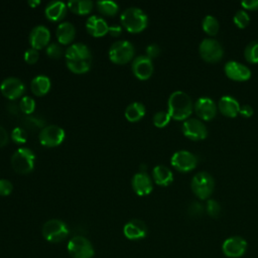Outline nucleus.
<instances>
[{
    "mask_svg": "<svg viewBox=\"0 0 258 258\" xmlns=\"http://www.w3.org/2000/svg\"><path fill=\"white\" fill-rule=\"evenodd\" d=\"M192 101L182 91H174L167 101V112L174 120H186L192 113Z\"/></svg>",
    "mask_w": 258,
    "mask_h": 258,
    "instance_id": "obj_1",
    "label": "nucleus"
},
{
    "mask_svg": "<svg viewBox=\"0 0 258 258\" xmlns=\"http://www.w3.org/2000/svg\"><path fill=\"white\" fill-rule=\"evenodd\" d=\"M120 20L125 29L132 33L142 31L148 23L146 13L142 9L135 6L126 8L121 13Z\"/></svg>",
    "mask_w": 258,
    "mask_h": 258,
    "instance_id": "obj_2",
    "label": "nucleus"
},
{
    "mask_svg": "<svg viewBox=\"0 0 258 258\" xmlns=\"http://www.w3.org/2000/svg\"><path fill=\"white\" fill-rule=\"evenodd\" d=\"M35 154L28 147L17 148L11 156V165L19 173H28L34 167Z\"/></svg>",
    "mask_w": 258,
    "mask_h": 258,
    "instance_id": "obj_3",
    "label": "nucleus"
},
{
    "mask_svg": "<svg viewBox=\"0 0 258 258\" xmlns=\"http://www.w3.org/2000/svg\"><path fill=\"white\" fill-rule=\"evenodd\" d=\"M191 190L201 200H207L213 194L215 187V181L213 176L206 172L201 171L195 174L190 182Z\"/></svg>",
    "mask_w": 258,
    "mask_h": 258,
    "instance_id": "obj_4",
    "label": "nucleus"
},
{
    "mask_svg": "<svg viewBox=\"0 0 258 258\" xmlns=\"http://www.w3.org/2000/svg\"><path fill=\"white\" fill-rule=\"evenodd\" d=\"M69 228L64 222L58 219L46 221L42 226V236L50 243H58L67 238Z\"/></svg>",
    "mask_w": 258,
    "mask_h": 258,
    "instance_id": "obj_5",
    "label": "nucleus"
},
{
    "mask_svg": "<svg viewBox=\"0 0 258 258\" xmlns=\"http://www.w3.org/2000/svg\"><path fill=\"white\" fill-rule=\"evenodd\" d=\"M135 49L134 45L126 39L117 40L109 48V57L115 63H126L133 58Z\"/></svg>",
    "mask_w": 258,
    "mask_h": 258,
    "instance_id": "obj_6",
    "label": "nucleus"
},
{
    "mask_svg": "<svg viewBox=\"0 0 258 258\" xmlns=\"http://www.w3.org/2000/svg\"><path fill=\"white\" fill-rule=\"evenodd\" d=\"M68 251L73 258H92L95 253L91 242L83 236L72 238L68 243Z\"/></svg>",
    "mask_w": 258,
    "mask_h": 258,
    "instance_id": "obj_7",
    "label": "nucleus"
},
{
    "mask_svg": "<svg viewBox=\"0 0 258 258\" xmlns=\"http://www.w3.org/2000/svg\"><path fill=\"white\" fill-rule=\"evenodd\" d=\"M200 55L208 62H217L223 57V47L221 43L214 38H205L199 46Z\"/></svg>",
    "mask_w": 258,
    "mask_h": 258,
    "instance_id": "obj_8",
    "label": "nucleus"
},
{
    "mask_svg": "<svg viewBox=\"0 0 258 258\" xmlns=\"http://www.w3.org/2000/svg\"><path fill=\"white\" fill-rule=\"evenodd\" d=\"M64 130L60 126L51 124L44 126L40 130L38 134V139L42 145L47 147H54L62 142V140L64 139Z\"/></svg>",
    "mask_w": 258,
    "mask_h": 258,
    "instance_id": "obj_9",
    "label": "nucleus"
},
{
    "mask_svg": "<svg viewBox=\"0 0 258 258\" xmlns=\"http://www.w3.org/2000/svg\"><path fill=\"white\" fill-rule=\"evenodd\" d=\"M171 165L181 172H187L196 168L198 164L197 156L187 150H178L170 158Z\"/></svg>",
    "mask_w": 258,
    "mask_h": 258,
    "instance_id": "obj_10",
    "label": "nucleus"
},
{
    "mask_svg": "<svg viewBox=\"0 0 258 258\" xmlns=\"http://www.w3.org/2000/svg\"><path fill=\"white\" fill-rule=\"evenodd\" d=\"M247 242L240 236H233L226 239L222 245L223 253L230 258H239L245 254Z\"/></svg>",
    "mask_w": 258,
    "mask_h": 258,
    "instance_id": "obj_11",
    "label": "nucleus"
},
{
    "mask_svg": "<svg viewBox=\"0 0 258 258\" xmlns=\"http://www.w3.org/2000/svg\"><path fill=\"white\" fill-rule=\"evenodd\" d=\"M181 130L183 135L191 140H202L208 135L206 125L201 120L196 118L186 119L182 124Z\"/></svg>",
    "mask_w": 258,
    "mask_h": 258,
    "instance_id": "obj_12",
    "label": "nucleus"
},
{
    "mask_svg": "<svg viewBox=\"0 0 258 258\" xmlns=\"http://www.w3.org/2000/svg\"><path fill=\"white\" fill-rule=\"evenodd\" d=\"M1 93L10 100H15L22 96L25 91L24 83L16 77H8L0 84Z\"/></svg>",
    "mask_w": 258,
    "mask_h": 258,
    "instance_id": "obj_13",
    "label": "nucleus"
},
{
    "mask_svg": "<svg viewBox=\"0 0 258 258\" xmlns=\"http://www.w3.org/2000/svg\"><path fill=\"white\" fill-rule=\"evenodd\" d=\"M131 68L133 74L139 80H147L153 73L152 59L145 54L135 56Z\"/></svg>",
    "mask_w": 258,
    "mask_h": 258,
    "instance_id": "obj_14",
    "label": "nucleus"
},
{
    "mask_svg": "<svg viewBox=\"0 0 258 258\" xmlns=\"http://www.w3.org/2000/svg\"><path fill=\"white\" fill-rule=\"evenodd\" d=\"M224 71L229 79L238 82L247 81L251 77L250 69L245 64L235 60L228 61L224 67Z\"/></svg>",
    "mask_w": 258,
    "mask_h": 258,
    "instance_id": "obj_15",
    "label": "nucleus"
},
{
    "mask_svg": "<svg viewBox=\"0 0 258 258\" xmlns=\"http://www.w3.org/2000/svg\"><path fill=\"white\" fill-rule=\"evenodd\" d=\"M49 39H50V31L45 25H42V24H38L34 26L31 29L28 36V40L31 47L37 50L46 46Z\"/></svg>",
    "mask_w": 258,
    "mask_h": 258,
    "instance_id": "obj_16",
    "label": "nucleus"
},
{
    "mask_svg": "<svg viewBox=\"0 0 258 258\" xmlns=\"http://www.w3.org/2000/svg\"><path fill=\"white\" fill-rule=\"evenodd\" d=\"M195 112L203 120H212L217 114V105L209 97H201L195 103Z\"/></svg>",
    "mask_w": 258,
    "mask_h": 258,
    "instance_id": "obj_17",
    "label": "nucleus"
},
{
    "mask_svg": "<svg viewBox=\"0 0 258 258\" xmlns=\"http://www.w3.org/2000/svg\"><path fill=\"white\" fill-rule=\"evenodd\" d=\"M123 234L129 240L143 239L147 235V226L143 221L133 219L124 225Z\"/></svg>",
    "mask_w": 258,
    "mask_h": 258,
    "instance_id": "obj_18",
    "label": "nucleus"
},
{
    "mask_svg": "<svg viewBox=\"0 0 258 258\" xmlns=\"http://www.w3.org/2000/svg\"><path fill=\"white\" fill-rule=\"evenodd\" d=\"M131 185L138 196H146L152 191L153 184L151 177L145 171H139L132 176Z\"/></svg>",
    "mask_w": 258,
    "mask_h": 258,
    "instance_id": "obj_19",
    "label": "nucleus"
},
{
    "mask_svg": "<svg viewBox=\"0 0 258 258\" xmlns=\"http://www.w3.org/2000/svg\"><path fill=\"white\" fill-rule=\"evenodd\" d=\"M66 60L92 59V53L87 44L83 42H74L66 48Z\"/></svg>",
    "mask_w": 258,
    "mask_h": 258,
    "instance_id": "obj_20",
    "label": "nucleus"
},
{
    "mask_svg": "<svg viewBox=\"0 0 258 258\" xmlns=\"http://www.w3.org/2000/svg\"><path fill=\"white\" fill-rule=\"evenodd\" d=\"M87 31L96 37L105 35L109 30V24L107 21L98 15H91L86 21Z\"/></svg>",
    "mask_w": 258,
    "mask_h": 258,
    "instance_id": "obj_21",
    "label": "nucleus"
},
{
    "mask_svg": "<svg viewBox=\"0 0 258 258\" xmlns=\"http://www.w3.org/2000/svg\"><path fill=\"white\" fill-rule=\"evenodd\" d=\"M68 6L63 1L52 0L44 8V14L50 21H59L67 13Z\"/></svg>",
    "mask_w": 258,
    "mask_h": 258,
    "instance_id": "obj_22",
    "label": "nucleus"
},
{
    "mask_svg": "<svg viewBox=\"0 0 258 258\" xmlns=\"http://www.w3.org/2000/svg\"><path fill=\"white\" fill-rule=\"evenodd\" d=\"M240 107L241 106H240L239 102L231 96H223L219 100V103H218L219 111L224 116H227L230 118L236 117L239 114Z\"/></svg>",
    "mask_w": 258,
    "mask_h": 258,
    "instance_id": "obj_23",
    "label": "nucleus"
},
{
    "mask_svg": "<svg viewBox=\"0 0 258 258\" xmlns=\"http://www.w3.org/2000/svg\"><path fill=\"white\" fill-rule=\"evenodd\" d=\"M55 34L59 43L68 44L75 38L76 28L73 23L69 21H63L57 25Z\"/></svg>",
    "mask_w": 258,
    "mask_h": 258,
    "instance_id": "obj_24",
    "label": "nucleus"
},
{
    "mask_svg": "<svg viewBox=\"0 0 258 258\" xmlns=\"http://www.w3.org/2000/svg\"><path fill=\"white\" fill-rule=\"evenodd\" d=\"M152 177L158 185L166 186L172 182L173 173L167 166L159 164L154 166V168L152 169Z\"/></svg>",
    "mask_w": 258,
    "mask_h": 258,
    "instance_id": "obj_25",
    "label": "nucleus"
},
{
    "mask_svg": "<svg viewBox=\"0 0 258 258\" xmlns=\"http://www.w3.org/2000/svg\"><path fill=\"white\" fill-rule=\"evenodd\" d=\"M50 85H51V83L47 76L37 75L31 80L30 88H31V91L36 96H42V95H45L49 91Z\"/></svg>",
    "mask_w": 258,
    "mask_h": 258,
    "instance_id": "obj_26",
    "label": "nucleus"
},
{
    "mask_svg": "<svg viewBox=\"0 0 258 258\" xmlns=\"http://www.w3.org/2000/svg\"><path fill=\"white\" fill-rule=\"evenodd\" d=\"M145 115V107L141 102H132L125 109V117L130 122L139 121Z\"/></svg>",
    "mask_w": 258,
    "mask_h": 258,
    "instance_id": "obj_27",
    "label": "nucleus"
},
{
    "mask_svg": "<svg viewBox=\"0 0 258 258\" xmlns=\"http://www.w3.org/2000/svg\"><path fill=\"white\" fill-rule=\"evenodd\" d=\"M68 8L77 14H88L94 7V2L91 0H70L67 3Z\"/></svg>",
    "mask_w": 258,
    "mask_h": 258,
    "instance_id": "obj_28",
    "label": "nucleus"
},
{
    "mask_svg": "<svg viewBox=\"0 0 258 258\" xmlns=\"http://www.w3.org/2000/svg\"><path fill=\"white\" fill-rule=\"evenodd\" d=\"M67 67L70 71L76 74H84L88 72L92 64V59H83V60H66Z\"/></svg>",
    "mask_w": 258,
    "mask_h": 258,
    "instance_id": "obj_29",
    "label": "nucleus"
},
{
    "mask_svg": "<svg viewBox=\"0 0 258 258\" xmlns=\"http://www.w3.org/2000/svg\"><path fill=\"white\" fill-rule=\"evenodd\" d=\"M96 4L98 10L105 15H114L119 9V5L113 0H99Z\"/></svg>",
    "mask_w": 258,
    "mask_h": 258,
    "instance_id": "obj_30",
    "label": "nucleus"
},
{
    "mask_svg": "<svg viewBox=\"0 0 258 258\" xmlns=\"http://www.w3.org/2000/svg\"><path fill=\"white\" fill-rule=\"evenodd\" d=\"M204 31L209 35H216L219 30V21L213 15H206L202 21Z\"/></svg>",
    "mask_w": 258,
    "mask_h": 258,
    "instance_id": "obj_31",
    "label": "nucleus"
},
{
    "mask_svg": "<svg viewBox=\"0 0 258 258\" xmlns=\"http://www.w3.org/2000/svg\"><path fill=\"white\" fill-rule=\"evenodd\" d=\"M244 55L247 61L251 63L258 62V40L252 41L247 44L244 50Z\"/></svg>",
    "mask_w": 258,
    "mask_h": 258,
    "instance_id": "obj_32",
    "label": "nucleus"
},
{
    "mask_svg": "<svg viewBox=\"0 0 258 258\" xmlns=\"http://www.w3.org/2000/svg\"><path fill=\"white\" fill-rule=\"evenodd\" d=\"M170 115L168 114L167 111H158L156 112L154 115H153V118H152V121H153V124L156 126V127H164L166 126L169 121H170Z\"/></svg>",
    "mask_w": 258,
    "mask_h": 258,
    "instance_id": "obj_33",
    "label": "nucleus"
},
{
    "mask_svg": "<svg viewBox=\"0 0 258 258\" xmlns=\"http://www.w3.org/2000/svg\"><path fill=\"white\" fill-rule=\"evenodd\" d=\"M20 110L25 114H30L35 109V101L29 96H23L19 102Z\"/></svg>",
    "mask_w": 258,
    "mask_h": 258,
    "instance_id": "obj_34",
    "label": "nucleus"
},
{
    "mask_svg": "<svg viewBox=\"0 0 258 258\" xmlns=\"http://www.w3.org/2000/svg\"><path fill=\"white\" fill-rule=\"evenodd\" d=\"M233 21L236 24V26H238L239 28H244L249 24L250 17L245 10L241 9L235 13V15L233 17Z\"/></svg>",
    "mask_w": 258,
    "mask_h": 258,
    "instance_id": "obj_35",
    "label": "nucleus"
},
{
    "mask_svg": "<svg viewBox=\"0 0 258 258\" xmlns=\"http://www.w3.org/2000/svg\"><path fill=\"white\" fill-rule=\"evenodd\" d=\"M45 52L51 58H59L63 53V49H62V47L60 46L59 43L50 42L49 44L46 45Z\"/></svg>",
    "mask_w": 258,
    "mask_h": 258,
    "instance_id": "obj_36",
    "label": "nucleus"
},
{
    "mask_svg": "<svg viewBox=\"0 0 258 258\" xmlns=\"http://www.w3.org/2000/svg\"><path fill=\"white\" fill-rule=\"evenodd\" d=\"M206 211H207L208 215L211 216L212 218H217L221 213V206L217 201L210 199L207 202Z\"/></svg>",
    "mask_w": 258,
    "mask_h": 258,
    "instance_id": "obj_37",
    "label": "nucleus"
},
{
    "mask_svg": "<svg viewBox=\"0 0 258 258\" xmlns=\"http://www.w3.org/2000/svg\"><path fill=\"white\" fill-rule=\"evenodd\" d=\"M11 138L15 143L22 144L26 142L27 135L24 129H22L21 127H15L11 132Z\"/></svg>",
    "mask_w": 258,
    "mask_h": 258,
    "instance_id": "obj_38",
    "label": "nucleus"
},
{
    "mask_svg": "<svg viewBox=\"0 0 258 258\" xmlns=\"http://www.w3.org/2000/svg\"><path fill=\"white\" fill-rule=\"evenodd\" d=\"M39 57V52L37 49L33 48V47H29L25 50L24 52V59L26 62L28 63H34L37 61Z\"/></svg>",
    "mask_w": 258,
    "mask_h": 258,
    "instance_id": "obj_39",
    "label": "nucleus"
},
{
    "mask_svg": "<svg viewBox=\"0 0 258 258\" xmlns=\"http://www.w3.org/2000/svg\"><path fill=\"white\" fill-rule=\"evenodd\" d=\"M13 189V184L6 178H0V196H8Z\"/></svg>",
    "mask_w": 258,
    "mask_h": 258,
    "instance_id": "obj_40",
    "label": "nucleus"
},
{
    "mask_svg": "<svg viewBox=\"0 0 258 258\" xmlns=\"http://www.w3.org/2000/svg\"><path fill=\"white\" fill-rule=\"evenodd\" d=\"M159 53H160V47H159L158 44L150 43L149 45H147V47H146V55L148 57H150L152 59L153 57L158 56Z\"/></svg>",
    "mask_w": 258,
    "mask_h": 258,
    "instance_id": "obj_41",
    "label": "nucleus"
},
{
    "mask_svg": "<svg viewBox=\"0 0 258 258\" xmlns=\"http://www.w3.org/2000/svg\"><path fill=\"white\" fill-rule=\"evenodd\" d=\"M188 212L191 216H199L203 213V205L198 202H194L190 204L188 208Z\"/></svg>",
    "mask_w": 258,
    "mask_h": 258,
    "instance_id": "obj_42",
    "label": "nucleus"
},
{
    "mask_svg": "<svg viewBox=\"0 0 258 258\" xmlns=\"http://www.w3.org/2000/svg\"><path fill=\"white\" fill-rule=\"evenodd\" d=\"M241 5L248 10H257L258 9V0H244L241 2Z\"/></svg>",
    "mask_w": 258,
    "mask_h": 258,
    "instance_id": "obj_43",
    "label": "nucleus"
},
{
    "mask_svg": "<svg viewBox=\"0 0 258 258\" xmlns=\"http://www.w3.org/2000/svg\"><path fill=\"white\" fill-rule=\"evenodd\" d=\"M239 114L245 118H249L253 115V108L250 105H243L242 107H240V111Z\"/></svg>",
    "mask_w": 258,
    "mask_h": 258,
    "instance_id": "obj_44",
    "label": "nucleus"
},
{
    "mask_svg": "<svg viewBox=\"0 0 258 258\" xmlns=\"http://www.w3.org/2000/svg\"><path fill=\"white\" fill-rule=\"evenodd\" d=\"M8 139H9V135L6 129L0 125V147L6 145L8 142Z\"/></svg>",
    "mask_w": 258,
    "mask_h": 258,
    "instance_id": "obj_45",
    "label": "nucleus"
},
{
    "mask_svg": "<svg viewBox=\"0 0 258 258\" xmlns=\"http://www.w3.org/2000/svg\"><path fill=\"white\" fill-rule=\"evenodd\" d=\"M121 31H122V28H121V26L119 24H112V25H110L109 26V30H108V32L111 35H113V36L119 35L121 33Z\"/></svg>",
    "mask_w": 258,
    "mask_h": 258,
    "instance_id": "obj_46",
    "label": "nucleus"
},
{
    "mask_svg": "<svg viewBox=\"0 0 258 258\" xmlns=\"http://www.w3.org/2000/svg\"><path fill=\"white\" fill-rule=\"evenodd\" d=\"M28 5L29 6H31V7H34V6H36V5H38L39 3H40V1L39 0H28Z\"/></svg>",
    "mask_w": 258,
    "mask_h": 258,
    "instance_id": "obj_47",
    "label": "nucleus"
}]
</instances>
